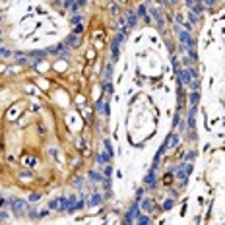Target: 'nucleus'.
I'll use <instances>...</instances> for the list:
<instances>
[{
    "label": "nucleus",
    "mask_w": 225,
    "mask_h": 225,
    "mask_svg": "<svg viewBox=\"0 0 225 225\" xmlns=\"http://www.w3.org/2000/svg\"><path fill=\"white\" fill-rule=\"evenodd\" d=\"M175 33H177V37H179V41L185 45V49L188 51L190 58L196 60V53H194V47H196V45H194V39H192V35L188 33V29L181 27V25H177V27H175Z\"/></svg>",
    "instance_id": "obj_1"
},
{
    "label": "nucleus",
    "mask_w": 225,
    "mask_h": 225,
    "mask_svg": "<svg viewBox=\"0 0 225 225\" xmlns=\"http://www.w3.org/2000/svg\"><path fill=\"white\" fill-rule=\"evenodd\" d=\"M10 206H12V210H14L16 216H22V213L27 212V202L19 200V198H12V200H10Z\"/></svg>",
    "instance_id": "obj_2"
},
{
    "label": "nucleus",
    "mask_w": 225,
    "mask_h": 225,
    "mask_svg": "<svg viewBox=\"0 0 225 225\" xmlns=\"http://www.w3.org/2000/svg\"><path fill=\"white\" fill-rule=\"evenodd\" d=\"M179 80L185 83V86H190V83L196 80V72L192 70V68H182L181 74H179Z\"/></svg>",
    "instance_id": "obj_3"
},
{
    "label": "nucleus",
    "mask_w": 225,
    "mask_h": 225,
    "mask_svg": "<svg viewBox=\"0 0 225 225\" xmlns=\"http://www.w3.org/2000/svg\"><path fill=\"white\" fill-rule=\"evenodd\" d=\"M138 213H140V204L134 202L132 206H130V210L126 212V216H124V223H134V219H136Z\"/></svg>",
    "instance_id": "obj_4"
},
{
    "label": "nucleus",
    "mask_w": 225,
    "mask_h": 225,
    "mask_svg": "<svg viewBox=\"0 0 225 225\" xmlns=\"http://www.w3.org/2000/svg\"><path fill=\"white\" fill-rule=\"evenodd\" d=\"M144 185L148 186V188H153V186H155V169H151V171L148 173V175H146Z\"/></svg>",
    "instance_id": "obj_5"
},
{
    "label": "nucleus",
    "mask_w": 225,
    "mask_h": 225,
    "mask_svg": "<svg viewBox=\"0 0 225 225\" xmlns=\"http://www.w3.org/2000/svg\"><path fill=\"white\" fill-rule=\"evenodd\" d=\"M175 175H177V179H181L182 182H186V179H188V173H186V169H185V163H182V165H179V167H177V171H175Z\"/></svg>",
    "instance_id": "obj_6"
},
{
    "label": "nucleus",
    "mask_w": 225,
    "mask_h": 225,
    "mask_svg": "<svg viewBox=\"0 0 225 225\" xmlns=\"http://www.w3.org/2000/svg\"><path fill=\"white\" fill-rule=\"evenodd\" d=\"M124 19H126L128 27H134L136 22H138V14H134V12H126V14H124Z\"/></svg>",
    "instance_id": "obj_7"
},
{
    "label": "nucleus",
    "mask_w": 225,
    "mask_h": 225,
    "mask_svg": "<svg viewBox=\"0 0 225 225\" xmlns=\"http://www.w3.org/2000/svg\"><path fill=\"white\" fill-rule=\"evenodd\" d=\"M101 202H103V196H101V194H97V192H93V194L90 196V202H87V204H90L91 208H95V206H99Z\"/></svg>",
    "instance_id": "obj_8"
},
{
    "label": "nucleus",
    "mask_w": 225,
    "mask_h": 225,
    "mask_svg": "<svg viewBox=\"0 0 225 225\" xmlns=\"http://www.w3.org/2000/svg\"><path fill=\"white\" fill-rule=\"evenodd\" d=\"M136 14H138V18H144V22H146V23L149 22V16H148V6L140 4V6H138V12H136Z\"/></svg>",
    "instance_id": "obj_9"
},
{
    "label": "nucleus",
    "mask_w": 225,
    "mask_h": 225,
    "mask_svg": "<svg viewBox=\"0 0 225 225\" xmlns=\"http://www.w3.org/2000/svg\"><path fill=\"white\" fill-rule=\"evenodd\" d=\"M95 161H97V163H99V165H107V163H109V161H111V155H109V153H107V151H105V153H99V155H97V157H95Z\"/></svg>",
    "instance_id": "obj_10"
},
{
    "label": "nucleus",
    "mask_w": 225,
    "mask_h": 225,
    "mask_svg": "<svg viewBox=\"0 0 225 225\" xmlns=\"http://www.w3.org/2000/svg\"><path fill=\"white\" fill-rule=\"evenodd\" d=\"M66 45L74 47V49H76V47H80V39H78V35L76 33L74 35H68V37H66Z\"/></svg>",
    "instance_id": "obj_11"
},
{
    "label": "nucleus",
    "mask_w": 225,
    "mask_h": 225,
    "mask_svg": "<svg viewBox=\"0 0 225 225\" xmlns=\"http://www.w3.org/2000/svg\"><path fill=\"white\" fill-rule=\"evenodd\" d=\"M177 22L185 25V29H190V27H192V23H190V22H188V19L185 18V14H177Z\"/></svg>",
    "instance_id": "obj_12"
},
{
    "label": "nucleus",
    "mask_w": 225,
    "mask_h": 225,
    "mask_svg": "<svg viewBox=\"0 0 225 225\" xmlns=\"http://www.w3.org/2000/svg\"><path fill=\"white\" fill-rule=\"evenodd\" d=\"M68 208H70V200H68V198H58V210L66 212Z\"/></svg>",
    "instance_id": "obj_13"
},
{
    "label": "nucleus",
    "mask_w": 225,
    "mask_h": 225,
    "mask_svg": "<svg viewBox=\"0 0 225 225\" xmlns=\"http://www.w3.org/2000/svg\"><path fill=\"white\" fill-rule=\"evenodd\" d=\"M149 221H151V219H149L148 216H144V213H138L136 219H134V223H140V225H148Z\"/></svg>",
    "instance_id": "obj_14"
},
{
    "label": "nucleus",
    "mask_w": 225,
    "mask_h": 225,
    "mask_svg": "<svg viewBox=\"0 0 225 225\" xmlns=\"http://www.w3.org/2000/svg\"><path fill=\"white\" fill-rule=\"evenodd\" d=\"M64 51H66L64 45H56V47H53V49H49V53L51 54H60V53H64Z\"/></svg>",
    "instance_id": "obj_15"
},
{
    "label": "nucleus",
    "mask_w": 225,
    "mask_h": 225,
    "mask_svg": "<svg viewBox=\"0 0 225 225\" xmlns=\"http://www.w3.org/2000/svg\"><path fill=\"white\" fill-rule=\"evenodd\" d=\"M113 66H114V62H109V64H107V70H105V82L111 80V76H113Z\"/></svg>",
    "instance_id": "obj_16"
},
{
    "label": "nucleus",
    "mask_w": 225,
    "mask_h": 225,
    "mask_svg": "<svg viewBox=\"0 0 225 225\" xmlns=\"http://www.w3.org/2000/svg\"><path fill=\"white\" fill-rule=\"evenodd\" d=\"M138 204H140V208H142V210H149V208H151V200H149V198H146V200L138 202Z\"/></svg>",
    "instance_id": "obj_17"
},
{
    "label": "nucleus",
    "mask_w": 225,
    "mask_h": 225,
    "mask_svg": "<svg viewBox=\"0 0 225 225\" xmlns=\"http://www.w3.org/2000/svg\"><path fill=\"white\" fill-rule=\"evenodd\" d=\"M19 179H23V181H31V179H33V173H29V171H22V173H19Z\"/></svg>",
    "instance_id": "obj_18"
},
{
    "label": "nucleus",
    "mask_w": 225,
    "mask_h": 225,
    "mask_svg": "<svg viewBox=\"0 0 225 225\" xmlns=\"http://www.w3.org/2000/svg\"><path fill=\"white\" fill-rule=\"evenodd\" d=\"M177 142H179V136H169V142H167V148H173V146H177Z\"/></svg>",
    "instance_id": "obj_19"
},
{
    "label": "nucleus",
    "mask_w": 225,
    "mask_h": 225,
    "mask_svg": "<svg viewBox=\"0 0 225 225\" xmlns=\"http://www.w3.org/2000/svg\"><path fill=\"white\" fill-rule=\"evenodd\" d=\"M103 144H105V148H107V153L113 157V153H114V149H113V146H111V142L109 140H103Z\"/></svg>",
    "instance_id": "obj_20"
},
{
    "label": "nucleus",
    "mask_w": 225,
    "mask_h": 225,
    "mask_svg": "<svg viewBox=\"0 0 225 225\" xmlns=\"http://www.w3.org/2000/svg\"><path fill=\"white\" fill-rule=\"evenodd\" d=\"M82 185H83V177H76L74 179V188H82Z\"/></svg>",
    "instance_id": "obj_21"
},
{
    "label": "nucleus",
    "mask_w": 225,
    "mask_h": 225,
    "mask_svg": "<svg viewBox=\"0 0 225 225\" xmlns=\"http://www.w3.org/2000/svg\"><path fill=\"white\" fill-rule=\"evenodd\" d=\"M188 22H190V23H196V22H198V14H196V12H192V10H190V16H188Z\"/></svg>",
    "instance_id": "obj_22"
},
{
    "label": "nucleus",
    "mask_w": 225,
    "mask_h": 225,
    "mask_svg": "<svg viewBox=\"0 0 225 225\" xmlns=\"http://www.w3.org/2000/svg\"><path fill=\"white\" fill-rule=\"evenodd\" d=\"M90 179H91V181H103V177H101V175H99V173H95V171H91V173H90Z\"/></svg>",
    "instance_id": "obj_23"
},
{
    "label": "nucleus",
    "mask_w": 225,
    "mask_h": 225,
    "mask_svg": "<svg viewBox=\"0 0 225 225\" xmlns=\"http://www.w3.org/2000/svg\"><path fill=\"white\" fill-rule=\"evenodd\" d=\"M173 70H175V72H177V78H179V74H181V70H182V68L179 66V60H173Z\"/></svg>",
    "instance_id": "obj_24"
},
{
    "label": "nucleus",
    "mask_w": 225,
    "mask_h": 225,
    "mask_svg": "<svg viewBox=\"0 0 225 225\" xmlns=\"http://www.w3.org/2000/svg\"><path fill=\"white\" fill-rule=\"evenodd\" d=\"M70 22H72V23H74V25H80V22H82V18H80V14H74V16H72V19H70Z\"/></svg>",
    "instance_id": "obj_25"
},
{
    "label": "nucleus",
    "mask_w": 225,
    "mask_h": 225,
    "mask_svg": "<svg viewBox=\"0 0 225 225\" xmlns=\"http://www.w3.org/2000/svg\"><path fill=\"white\" fill-rule=\"evenodd\" d=\"M49 210H58V200H51L49 202Z\"/></svg>",
    "instance_id": "obj_26"
},
{
    "label": "nucleus",
    "mask_w": 225,
    "mask_h": 225,
    "mask_svg": "<svg viewBox=\"0 0 225 225\" xmlns=\"http://www.w3.org/2000/svg\"><path fill=\"white\" fill-rule=\"evenodd\" d=\"M39 198H41V194H37V192H33V194L29 196V202H31V204H35V202L39 200Z\"/></svg>",
    "instance_id": "obj_27"
},
{
    "label": "nucleus",
    "mask_w": 225,
    "mask_h": 225,
    "mask_svg": "<svg viewBox=\"0 0 225 225\" xmlns=\"http://www.w3.org/2000/svg\"><path fill=\"white\" fill-rule=\"evenodd\" d=\"M196 103H198V91L194 90V93H192V107H196Z\"/></svg>",
    "instance_id": "obj_28"
},
{
    "label": "nucleus",
    "mask_w": 225,
    "mask_h": 225,
    "mask_svg": "<svg viewBox=\"0 0 225 225\" xmlns=\"http://www.w3.org/2000/svg\"><path fill=\"white\" fill-rule=\"evenodd\" d=\"M200 2L204 4V6H213V4H216V0H200Z\"/></svg>",
    "instance_id": "obj_29"
},
{
    "label": "nucleus",
    "mask_w": 225,
    "mask_h": 225,
    "mask_svg": "<svg viewBox=\"0 0 225 225\" xmlns=\"http://www.w3.org/2000/svg\"><path fill=\"white\" fill-rule=\"evenodd\" d=\"M171 208H173V200H167L163 204V210H171Z\"/></svg>",
    "instance_id": "obj_30"
},
{
    "label": "nucleus",
    "mask_w": 225,
    "mask_h": 225,
    "mask_svg": "<svg viewBox=\"0 0 225 225\" xmlns=\"http://www.w3.org/2000/svg\"><path fill=\"white\" fill-rule=\"evenodd\" d=\"M6 206H10V202L4 200V198H0V208H6Z\"/></svg>",
    "instance_id": "obj_31"
},
{
    "label": "nucleus",
    "mask_w": 225,
    "mask_h": 225,
    "mask_svg": "<svg viewBox=\"0 0 225 225\" xmlns=\"http://www.w3.org/2000/svg\"><path fill=\"white\" fill-rule=\"evenodd\" d=\"M8 219V213L6 212H0V221H6Z\"/></svg>",
    "instance_id": "obj_32"
},
{
    "label": "nucleus",
    "mask_w": 225,
    "mask_h": 225,
    "mask_svg": "<svg viewBox=\"0 0 225 225\" xmlns=\"http://www.w3.org/2000/svg\"><path fill=\"white\" fill-rule=\"evenodd\" d=\"M76 4H78V6H80V8H83V6H86V4H87V0H76Z\"/></svg>",
    "instance_id": "obj_33"
},
{
    "label": "nucleus",
    "mask_w": 225,
    "mask_h": 225,
    "mask_svg": "<svg viewBox=\"0 0 225 225\" xmlns=\"http://www.w3.org/2000/svg\"><path fill=\"white\" fill-rule=\"evenodd\" d=\"M82 31H83V27H82V25H76V29H74V33H76V35H80V33H82Z\"/></svg>",
    "instance_id": "obj_34"
},
{
    "label": "nucleus",
    "mask_w": 225,
    "mask_h": 225,
    "mask_svg": "<svg viewBox=\"0 0 225 225\" xmlns=\"http://www.w3.org/2000/svg\"><path fill=\"white\" fill-rule=\"evenodd\" d=\"M111 173H113V167H111V165H107V167H105V175L109 177V175H111Z\"/></svg>",
    "instance_id": "obj_35"
},
{
    "label": "nucleus",
    "mask_w": 225,
    "mask_h": 225,
    "mask_svg": "<svg viewBox=\"0 0 225 225\" xmlns=\"http://www.w3.org/2000/svg\"><path fill=\"white\" fill-rule=\"evenodd\" d=\"M194 155H196V153H194V151H190V153H186V161H188V159H190V161H192V159H194Z\"/></svg>",
    "instance_id": "obj_36"
},
{
    "label": "nucleus",
    "mask_w": 225,
    "mask_h": 225,
    "mask_svg": "<svg viewBox=\"0 0 225 225\" xmlns=\"http://www.w3.org/2000/svg\"><path fill=\"white\" fill-rule=\"evenodd\" d=\"M111 10H113L114 14H118V6H117V4H111Z\"/></svg>",
    "instance_id": "obj_37"
},
{
    "label": "nucleus",
    "mask_w": 225,
    "mask_h": 225,
    "mask_svg": "<svg viewBox=\"0 0 225 225\" xmlns=\"http://www.w3.org/2000/svg\"><path fill=\"white\" fill-rule=\"evenodd\" d=\"M47 216H49V212H47V210H43V212L39 213V217H47Z\"/></svg>",
    "instance_id": "obj_38"
},
{
    "label": "nucleus",
    "mask_w": 225,
    "mask_h": 225,
    "mask_svg": "<svg viewBox=\"0 0 225 225\" xmlns=\"http://www.w3.org/2000/svg\"><path fill=\"white\" fill-rule=\"evenodd\" d=\"M167 2H169L171 6H173V4H177V0H167Z\"/></svg>",
    "instance_id": "obj_39"
},
{
    "label": "nucleus",
    "mask_w": 225,
    "mask_h": 225,
    "mask_svg": "<svg viewBox=\"0 0 225 225\" xmlns=\"http://www.w3.org/2000/svg\"><path fill=\"white\" fill-rule=\"evenodd\" d=\"M117 2H120V4H122V2H126V0H117Z\"/></svg>",
    "instance_id": "obj_40"
},
{
    "label": "nucleus",
    "mask_w": 225,
    "mask_h": 225,
    "mask_svg": "<svg viewBox=\"0 0 225 225\" xmlns=\"http://www.w3.org/2000/svg\"><path fill=\"white\" fill-rule=\"evenodd\" d=\"M0 19H2V16H0Z\"/></svg>",
    "instance_id": "obj_41"
},
{
    "label": "nucleus",
    "mask_w": 225,
    "mask_h": 225,
    "mask_svg": "<svg viewBox=\"0 0 225 225\" xmlns=\"http://www.w3.org/2000/svg\"><path fill=\"white\" fill-rule=\"evenodd\" d=\"M0 35H2V31H0Z\"/></svg>",
    "instance_id": "obj_42"
}]
</instances>
